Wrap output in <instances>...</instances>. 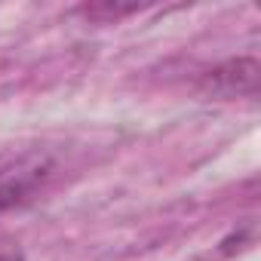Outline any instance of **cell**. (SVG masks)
<instances>
[{
  "mask_svg": "<svg viewBox=\"0 0 261 261\" xmlns=\"http://www.w3.org/2000/svg\"><path fill=\"white\" fill-rule=\"evenodd\" d=\"M56 172V157L46 148H10L0 154V215L25 206Z\"/></svg>",
  "mask_w": 261,
  "mask_h": 261,
  "instance_id": "obj_1",
  "label": "cell"
},
{
  "mask_svg": "<svg viewBox=\"0 0 261 261\" xmlns=\"http://www.w3.org/2000/svg\"><path fill=\"white\" fill-rule=\"evenodd\" d=\"M258 74L261 65L255 56H243V59H227L215 68H209L197 89L209 98H237V95H255L258 92Z\"/></svg>",
  "mask_w": 261,
  "mask_h": 261,
  "instance_id": "obj_2",
  "label": "cell"
},
{
  "mask_svg": "<svg viewBox=\"0 0 261 261\" xmlns=\"http://www.w3.org/2000/svg\"><path fill=\"white\" fill-rule=\"evenodd\" d=\"M80 13L86 19H123V16L139 13V7H111V4H101V7H80Z\"/></svg>",
  "mask_w": 261,
  "mask_h": 261,
  "instance_id": "obj_3",
  "label": "cell"
},
{
  "mask_svg": "<svg viewBox=\"0 0 261 261\" xmlns=\"http://www.w3.org/2000/svg\"><path fill=\"white\" fill-rule=\"evenodd\" d=\"M0 261H25L22 246L13 237H7V233H0Z\"/></svg>",
  "mask_w": 261,
  "mask_h": 261,
  "instance_id": "obj_4",
  "label": "cell"
}]
</instances>
